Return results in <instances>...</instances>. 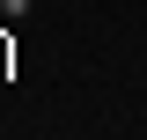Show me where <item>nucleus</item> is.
I'll use <instances>...</instances> for the list:
<instances>
[{"instance_id": "1", "label": "nucleus", "mask_w": 147, "mask_h": 140, "mask_svg": "<svg viewBox=\"0 0 147 140\" xmlns=\"http://www.w3.org/2000/svg\"><path fill=\"white\" fill-rule=\"evenodd\" d=\"M30 15V0H0V22H22Z\"/></svg>"}]
</instances>
